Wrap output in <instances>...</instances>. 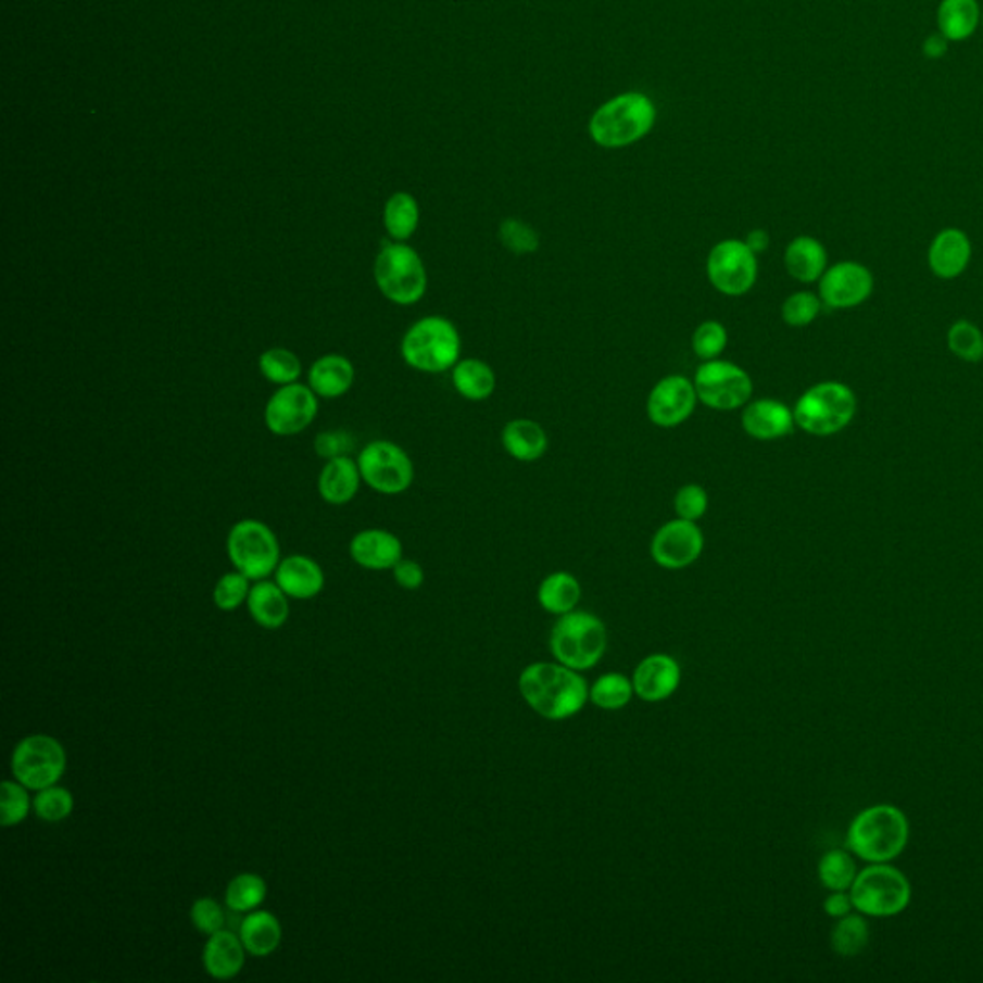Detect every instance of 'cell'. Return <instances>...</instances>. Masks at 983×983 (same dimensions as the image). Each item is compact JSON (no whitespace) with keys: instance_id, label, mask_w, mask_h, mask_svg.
Here are the masks:
<instances>
[{"instance_id":"681fc988","label":"cell","mask_w":983,"mask_h":983,"mask_svg":"<svg viewBox=\"0 0 983 983\" xmlns=\"http://www.w3.org/2000/svg\"><path fill=\"white\" fill-rule=\"evenodd\" d=\"M392 575H394L398 587H402L404 590H419L423 587V582H425V570L414 559H404L402 557L392 567Z\"/></svg>"},{"instance_id":"ffe728a7","label":"cell","mask_w":983,"mask_h":983,"mask_svg":"<svg viewBox=\"0 0 983 983\" xmlns=\"http://www.w3.org/2000/svg\"><path fill=\"white\" fill-rule=\"evenodd\" d=\"M972 260V242L960 229L949 227L935 235L928 250V265L943 281L957 279L967 272Z\"/></svg>"},{"instance_id":"f6af8a7d","label":"cell","mask_w":983,"mask_h":983,"mask_svg":"<svg viewBox=\"0 0 983 983\" xmlns=\"http://www.w3.org/2000/svg\"><path fill=\"white\" fill-rule=\"evenodd\" d=\"M250 588L252 587H250V579L247 575H242L240 570L227 572L215 584L214 604L222 612H235L249 600Z\"/></svg>"},{"instance_id":"4dcf8cb0","label":"cell","mask_w":983,"mask_h":983,"mask_svg":"<svg viewBox=\"0 0 983 983\" xmlns=\"http://www.w3.org/2000/svg\"><path fill=\"white\" fill-rule=\"evenodd\" d=\"M982 24L978 0H942L937 9V29L950 42L967 41Z\"/></svg>"},{"instance_id":"d590c367","label":"cell","mask_w":983,"mask_h":983,"mask_svg":"<svg viewBox=\"0 0 983 983\" xmlns=\"http://www.w3.org/2000/svg\"><path fill=\"white\" fill-rule=\"evenodd\" d=\"M267 897V884L262 877L257 874H239L232 878L227 892H225V905L232 912H244L249 915L252 910H256Z\"/></svg>"},{"instance_id":"83f0119b","label":"cell","mask_w":983,"mask_h":983,"mask_svg":"<svg viewBox=\"0 0 983 983\" xmlns=\"http://www.w3.org/2000/svg\"><path fill=\"white\" fill-rule=\"evenodd\" d=\"M247 604L252 619L267 630H277L289 620V595L282 592L277 582L256 580V584L250 588Z\"/></svg>"},{"instance_id":"6da1fadb","label":"cell","mask_w":983,"mask_h":983,"mask_svg":"<svg viewBox=\"0 0 983 983\" xmlns=\"http://www.w3.org/2000/svg\"><path fill=\"white\" fill-rule=\"evenodd\" d=\"M522 700L547 720H565L584 709L590 700L587 678L563 663H532L519 677Z\"/></svg>"},{"instance_id":"ab89813d","label":"cell","mask_w":983,"mask_h":983,"mask_svg":"<svg viewBox=\"0 0 983 983\" xmlns=\"http://www.w3.org/2000/svg\"><path fill=\"white\" fill-rule=\"evenodd\" d=\"M497 239L502 247L515 256H529L540 249V235L537 229L517 217H507L500 224Z\"/></svg>"},{"instance_id":"44dd1931","label":"cell","mask_w":983,"mask_h":983,"mask_svg":"<svg viewBox=\"0 0 983 983\" xmlns=\"http://www.w3.org/2000/svg\"><path fill=\"white\" fill-rule=\"evenodd\" d=\"M402 555L404 545L390 530H362L350 542V557L364 569H392L402 559Z\"/></svg>"},{"instance_id":"b9f144b4","label":"cell","mask_w":983,"mask_h":983,"mask_svg":"<svg viewBox=\"0 0 983 983\" xmlns=\"http://www.w3.org/2000/svg\"><path fill=\"white\" fill-rule=\"evenodd\" d=\"M74 795L62 785H50L34 797V810L45 822H62L74 812Z\"/></svg>"},{"instance_id":"3957f363","label":"cell","mask_w":983,"mask_h":983,"mask_svg":"<svg viewBox=\"0 0 983 983\" xmlns=\"http://www.w3.org/2000/svg\"><path fill=\"white\" fill-rule=\"evenodd\" d=\"M400 354L415 371H452L462 360V337L446 317L427 315L405 331Z\"/></svg>"},{"instance_id":"e0dca14e","label":"cell","mask_w":983,"mask_h":983,"mask_svg":"<svg viewBox=\"0 0 983 983\" xmlns=\"http://www.w3.org/2000/svg\"><path fill=\"white\" fill-rule=\"evenodd\" d=\"M874 290V275L867 265L840 262L830 265L818 281V297L832 310H852L865 304Z\"/></svg>"},{"instance_id":"ac0fdd59","label":"cell","mask_w":983,"mask_h":983,"mask_svg":"<svg viewBox=\"0 0 983 983\" xmlns=\"http://www.w3.org/2000/svg\"><path fill=\"white\" fill-rule=\"evenodd\" d=\"M742 427L752 439L772 442L792 434L797 425L792 407H787L780 400L760 398L744 405Z\"/></svg>"},{"instance_id":"4fadbf2b","label":"cell","mask_w":983,"mask_h":983,"mask_svg":"<svg viewBox=\"0 0 983 983\" xmlns=\"http://www.w3.org/2000/svg\"><path fill=\"white\" fill-rule=\"evenodd\" d=\"M707 279L724 297H744L759 277V256L745 240H720L707 256Z\"/></svg>"},{"instance_id":"f35d334b","label":"cell","mask_w":983,"mask_h":983,"mask_svg":"<svg viewBox=\"0 0 983 983\" xmlns=\"http://www.w3.org/2000/svg\"><path fill=\"white\" fill-rule=\"evenodd\" d=\"M947 346L953 356L967 364H980L983 360V332L978 325L967 319L953 323L947 331Z\"/></svg>"},{"instance_id":"7c38bea8","label":"cell","mask_w":983,"mask_h":983,"mask_svg":"<svg viewBox=\"0 0 983 983\" xmlns=\"http://www.w3.org/2000/svg\"><path fill=\"white\" fill-rule=\"evenodd\" d=\"M365 484L385 494L398 496L414 484L415 467L404 448L390 440H373L357 455Z\"/></svg>"},{"instance_id":"d6986e66","label":"cell","mask_w":983,"mask_h":983,"mask_svg":"<svg viewBox=\"0 0 983 983\" xmlns=\"http://www.w3.org/2000/svg\"><path fill=\"white\" fill-rule=\"evenodd\" d=\"M680 678L682 670L675 657L665 653H653L638 665L632 675V686L640 700L650 703L663 702L677 692Z\"/></svg>"},{"instance_id":"7dc6e473","label":"cell","mask_w":983,"mask_h":983,"mask_svg":"<svg viewBox=\"0 0 983 983\" xmlns=\"http://www.w3.org/2000/svg\"><path fill=\"white\" fill-rule=\"evenodd\" d=\"M190 920L202 934L212 935L225 928V912L222 905L212 897H202L192 903Z\"/></svg>"},{"instance_id":"f1b7e54d","label":"cell","mask_w":983,"mask_h":983,"mask_svg":"<svg viewBox=\"0 0 983 983\" xmlns=\"http://www.w3.org/2000/svg\"><path fill=\"white\" fill-rule=\"evenodd\" d=\"M239 937L252 957H269L281 945V922L267 910H252L240 922Z\"/></svg>"},{"instance_id":"52a82bcc","label":"cell","mask_w":983,"mask_h":983,"mask_svg":"<svg viewBox=\"0 0 983 983\" xmlns=\"http://www.w3.org/2000/svg\"><path fill=\"white\" fill-rule=\"evenodd\" d=\"M550 647L555 659L570 669H592L607 650V628L592 613H565L554 625Z\"/></svg>"},{"instance_id":"4316f807","label":"cell","mask_w":983,"mask_h":983,"mask_svg":"<svg viewBox=\"0 0 983 983\" xmlns=\"http://www.w3.org/2000/svg\"><path fill=\"white\" fill-rule=\"evenodd\" d=\"M502 446L513 459L532 463L544 457L550 440L540 423L519 417L512 419L502 430Z\"/></svg>"},{"instance_id":"bcb514c9","label":"cell","mask_w":983,"mask_h":983,"mask_svg":"<svg viewBox=\"0 0 983 983\" xmlns=\"http://www.w3.org/2000/svg\"><path fill=\"white\" fill-rule=\"evenodd\" d=\"M709 509V494L702 484H684L678 488L677 496H675V513L680 519L697 522L705 517V513Z\"/></svg>"},{"instance_id":"277c9868","label":"cell","mask_w":983,"mask_h":983,"mask_svg":"<svg viewBox=\"0 0 983 983\" xmlns=\"http://www.w3.org/2000/svg\"><path fill=\"white\" fill-rule=\"evenodd\" d=\"M857 414V396L847 385L824 380L805 390L794 405L795 425L812 437H832L849 427Z\"/></svg>"},{"instance_id":"60d3db41","label":"cell","mask_w":983,"mask_h":983,"mask_svg":"<svg viewBox=\"0 0 983 983\" xmlns=\"http://www.w3.org/2000/svg\"><path fill=\"white\" fill-rule=\"evenodd\" d=\"M29 792L24 784H20L17 780H4L2 782V795H0V822L2 827H17L22 824L29 810L34 807V802L29 797Z\"/></svg>"},{"instance_id":"8fae6325","label":"cell","mask_w":983,"mask_h":983,"mask_svg":"<svg viewBox=\"0 0 983 983\" xmlns=\"http://www.w3.org/2000/svg\"><path fill=\"white\" fill-rule=\"evenodd\" d=\"M694 387L703 405L715 412H734L753 396V380L744 367L727 360L703 362L694 373Z\"/></svg>"},{"instance_id":"5b68a950","label":"cell","mask_w":983,"mask_h":983,"mask_svg":"<svg viewBox=\"0 0 983 983\" xmlns=\"http://www.w3.org/2000/svg\"><path fill=\"white\" fill-rule=\"evenodd\" d=\"M373 277L380 294L396 306L417 304L429 285L427 267L417 250L392 240L380 249L373 265Z\"/></svg>"},{"instance_id":"f907efd6","label":"cell","mask_w":983,"mask_h":983,"mask_svg":"<svg viewBox=\"0 0 983 983\" xmlns=\"http://www.w3.org/2000/svg\"><path fill=\"white\" fill-rule=\"evenodd\" d=\"M853 909L855 907H853L852 893L847 895L845 892H834L832 895H828L827 900H824V910H827L828 917L842 918L845 915H849Z\"/></svg>"},{"instance_id":"7bdbcfd3","label":"cell","mask_w":983,"mask_h":983,"mask_svg":"<svg viewBox=\"0 0 983 983\" xmlns=\"http://www.w3.org/2000/svg\"><path fill=\"white\" fill-rule=\"evenodd\" d=\"M728 340L730 337H728L727 327L720 322L709 319V322L697 325V329L692 335V350L700 360L709 362V360L720 357V354L727 350Z\"/></svg>"},{"instance_id":"7a4b0ae2","label":"cell","mask_w":983,"mask_h":983,"mask_svg":"<svg viewBox=\"0 0 983 983\" xmlns=\"http://www.w3.org/2000/svg\"><path fill=\"white\" fill-rule=\"evenodd\" d=\"M909 843V820L893 805H874L859 812L847 832L849 852L870 865L890 862Z\"/></svg>"},{"instance_id":"c3c4849f","label":"cell","mask_w":983,"mask_h":983,"mask_svg":"<svg viewBox=\"0 0 983 983\" xmlns=\"http://www.w3.org/2000/svg\"><path fill=\"white\" fill-rule=\"evenodd\" d=\"M315 454L322 459H335L340 455H350L352 450L356 448L354 437L346 430H325L315 437L314 442Z\"/></svg>"},{"instance_id":"836d02e7","label":"cell","mask_w":983,"mask_h":983,"mask_svg":"<svg viewBox=\"0 0 983 983\" xmlns=\"http://www.w3.org/2000/svg\"><path fill=\"white\" fill-rule=\"evenodd\" d=\"M634 695L632 680H628L620 672H607L595 680L590 688V700L595 707L604 711H619L627 707Z\"/></svg>"},{"instance_id":"9c48e42d","label":"cell","mask_w":983,"mask_h":983,"mask_svg":"<svg viewBox=\"0 0 983 983\" xmlns=\"http://www.w3.org/2000/svg\"><path fill=\"white\" fill-rule=\"evenodd\" d=\"M227 555L250 580H264L281 563L279 540L265 522L242 519L227 534Z\"/></svg>"},{"instance_id":"db71d44e","label":"cell","mask_w":983,"mask_h":983,"mask_svg":"<svg viewBox=\"0 0 983 983\" xmlns=\"http://www.w3.org/2000/svg\"><path fill=\"white\" fill-rule=\"evenodd\" d=\"M982 25H983V12H982Z\"/></svg>"},{"instance_id":"ee69618b","label":"cell","mask_w":983,"mask_h":983,"mask_svg":"<svg viewBox=\"0 0 983 983\" xmlns=\"http://www.w3.org/2000/svg\"><path fill=\"white\" fill-rule=\"evenodd\" d=\"M822 300L815 292L799 290L785 298L782 304V319L790 327H807L822 312Z\"/></svg>"},{"instance_id":"d6a6232c","label":"cell","mask_w":983,"mask_h":983,"mask_svg":"<svg viewBox=\"0 0 983 983\" xmlns=\"http://www.w3.org/2000/svg\"><path fill=\"white\" fill-rule=\"evenodd\" d=\"M421 219V210L415 197L409 192H394L382 212V224L389 232V237L396 242H405L414 237V232L419 227Z\"/></svg>"},{"instance_id":"30bf717a","label":"cell","mask_w":983,"mask_h":983,"mask_svg":"<svg viewBox=\"0 0 983 983\" xmlns=\"http://www.w3.org/2000/svg\"><path fill=\"white\" fill-rule=\"evenodd\" d=\"M66 749L56 738L34 734L24 738L12 753V777L31 792L59 784L66 772Z\"/></svg>"},{"instance_id":"7402d4cb","label":"cell","mask_w":983,"mask_h":983,"mask_svg":"<svg viewBox=\"0 0 983 983\" xmlns=\"http://www.w3.org/2000/svg\"><path fill=\"white\" fill-rule=\"evenodd\" d=\"M362 482L357 459L340 455L325 463L317 479V492L325 504L346 505L357 496Z\"/></svg>"},{"instance_id":"f546056e","label":"cell","mask_w":983,"mask_h":983,"mask_svg":"<svg viewBox=\"0 0 983 983\" xmlns=\"http://www.w3.org/2000/svg\"><path fill=\"white\" fill-rule=\"evenodd\" d=\"M452 385L459 396L469 402H482L494 394L496 373L479 357L459 360L452 369Z\"/></svg>"},{"instance_id":"816d5d0a","label":"cell","mask_w":983,"mask_h":983,"mask_svg":"<svg viewBox=\"0 0 983 983\" xmlns=\"http://www.w3.org/2000/svg\"><path fill=\"white\" fill-rule=\"evenodd\" d=\"M949 39L942 31L925 37L924 45H922L925 59L942 60L949 52Z\"/></svg>"},{"instance_id":"2e32d148","label":"cell","mask_w":983,"mask_h":983,"mask_svg":"<svg viewBox=\"0 0 983 983\" xmlns=\"http://www.w3.org/2000/svg\"><path fill=\"white\" fill-rule=\"evenodd\" d=\"M705 537L697 522L686 519H672L657 529L653 534L652 552L653 562L663 569L680 570L694 565L703 554Z\"/></svg>"},{"instance_id":"f5cc1de1","label":"cell","mask_w":983,"mask_h":983,"mask_svg":"<svg viewBox=\"0 0 983 983\" xmlns=\"http://www.w3.org/2000/svg\"><path fill=\"white\" fill-rule=\"evenodd\" d=\"M745 244L749 247V249L759 256L763 252H767V249L770 247V235L765 231V229H753L747 237H745Z\"/></svg>"},{"instance_id":"9a60e30c","label":"cell","mask_w":983,"mask_h":983,"mask_svg":"<svg viewBox=\"0 0 983 983\" xmlns=\"http://www.w3.org/2000/svg\"><path fill=\"white\" fill-rule=\"evenodd\" d=\"M697 402L694 380L684 375H669L653 387L645 402V414L659 429H677L694 415Z\"/></svg>"},{"instance_id":"484cf974","label":"cell","mask_w":983,"mask_h":983,"mask_svg":"<svg viewBox=\"0 0 983 983\" xmlns=\"http://www.w3.org/2000/svg\"><path fill=\"white\" fill-rule=\"evenodd\" d=\"M785 272L790 273V277H794L795 281L810 282L820 281V277L828 269V254L824 244L815 237L802 235L795 237L784 252Z\"/></svg>"},{"instance_id":"5bb4252c","label":"cell","mask_w":983,"mask_h":983,"mask_svg":"<svg viewBox=\"0 0 983 983\" xmlns=\"http://www.w3.org/2000/svg\"><path fill=\"white\" fill-rule=\"evenodd\" d=\"M317 412L319 396L310 385H285L265 404V427L275 437H294L314 423Z\"/></svg>"},{"instance_id":"8d00e7d4","label":"cell","mask_w":983,"mask_h":983,"mask_svg":"<svg viewBox=\"0 0 983 983\" xmlns=\"http://www.w3.org/2000/svg\"><path fill=\"white\" fill-rule=\"evenodd\" d=\"M870 942V928L859 915H845L832 930V947L840 957H857L867 949Z\"/></svg>"},{"instance_id":"603a6c76","label":"cell","mask_w":983,"mask_h":983,"mask_svg":"<svg viewBox=\"0 0 983 983\" xmlns=\"http://www.w3.org/2000/svg\"><path fill=\"white\" fill-rule=\"evenodd\" d=\"M275 582L292 600H312L325 587V575L319 563L306 555H290L275 570Z\"/></svg>"},{"instance_id":"8992f818","label":"cell","mask_w":983,"mask_h":983,"mask_svg":"<svg viewBox=\"0 0 983 983\" xmlns=\"http://www.w3.org/2000/svg\"><path fill=\"white\" fill-rule=\"evenodd\" d=\"M653 122L652 100L640 92H627L597 108L590 122V135L604 149H622L652 131Z\"/></svg>"},{"instance_id":"ba28073f","label":"cell","mask_w":983,"mask_h":983,"mask_svg":"<svg viewBox=\"0 0 983 983\" xmlns=\"http://www.w3.org/2000/svg\"><path fill=\"white\" fill-rule=\"evenodd\" d=\"M910 897L909 880L887 862L865 868L852 885L853 907L867 917H895L909 907Z\"/></svg>"},{"instance_id":"74e56055","label":"cell","mask_w":983,"mask_h":983,"mask_svg":"<svg viewBox=\"0 0 983 983\" xmlns=\"http://www.w3.org/2000/svg\"><path fill=\"white\" fill-rule=\"evenodd\" d=\"M857 874L859 872H857L855 860L849 853L843 852V849L828 852L818 862V878L830 892L852 890Z\"/></svg>"},{"instance_id":"cb8c5ba5","label":"cell","mask_w":983,"mask_h":983,"mask_svg":"<svg viewBox=\"0 0 983 983\" xmlns=\"http://www.w3.org/2000/svg\"><path fill=\"white\" fill-rule=\"evenodd\" d=\"M354 380H356L354 364L340 354L317 357L307 371L310 389L325 400L344 396L354 387Z\"/></svg>"},{"instance_id":"1f68e13d","label":"cell","mask_w":983,"mask_h":983,"mask_svg":"<svg viewBox=\"0 0 983 983\" xmlns=\"http://www.w3.org/2000/svg\"><path fill=\"white\" fill-rule=\"evenodd\" d=\"M582 597V588L577 577L570 572L557 570L547 575L538 588V604L542 609L554 615H565L575 612Z\"/></svg>"},{"instance_id":"d4e9b609","label":"cell","mask_w":983,"mask_h":983,"mask_svg":"<svg viewBox=\"0 0 983 983\" xmlns=\"http://www.w3.org/2000/svg\"><path fill=\"white\" fill-rule=\"evenodd\" d=\"M247 953L249 950L244 943L240 942L239 935L224 928L210 935L202 960L207 974L215 980H232L242 972Z\"/></svg>"},{"instance_id":"e575fe53","label":"cell","mask_w":983,"mask_h":983,"mask_svg":"<svg viewBox=\"0 0 983 983\" xmlns=\"http://www.w3.org/2000/svg\"><path fill=\"white\" fill-rule=\"evenodd\" d=\"M260 373L273 385H292L302 377V362L289 348L275 346L265 350L257 360Z\"/></svg>"}]
</instances>
